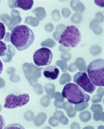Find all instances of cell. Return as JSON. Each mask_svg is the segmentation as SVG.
I'll return each instance as SVG.
<instances>
[{
  "instance_id": "6da1fadb",
  "label": "cell",
  "mask_w": 104,
  "mask_h": 129,
  "mask_svg": "<svg viewBox=\"0 0 104 129\" xmlns=\"http://www.w3.org/2000/svg\"><path fill=\"white\" fill-rule=\"evenodd\" d=\"M10 38L11 42L16 49L22 51L28 49L33 44L35 35L28 26L19 25L13 28Z\"/></svg>"
},
{
  "instance_id": "7a4b0ae2",
  "label": "cell",
  "mask_w": 104,
  "mask_h": 129,
  "mask_svg": "<svg viewBox=\"0 0 104 129\" xmlns=\"http://www.w3.org/2000/svg\"><path fill=\"white\" fill-rule=\"evenodd\" d=\"M62 95L69 103L74 105L88 102L90 98V96L85 93L79 86L73 83H69L64 86Z\"/></svg>"
},
{
  "instance_id": "3957f363",
  "label": "cell",
  "mask_w": 104,
  "mask_h": 129,
  "mask_svg": "<svg viewBox=\"0 0 104 129\" xmlns=\"http://www.w3.org/2000/svg\"><path fill=\"white\" fill-rule=\"evenodd\" d=\"M104 59H96L91 61L87 66V75L94 86H104Z\"/></svg>"
},
{
  "instance_id": "277c9868",
  "label": "cell",
  "mask_w": 104,
  "mask_h": 129,
  "mask_svg": "<svg viewBox=\"0 0 104 129\" xmlns=\"http://www.w3.org/2000/svg\"><path fill=\"white\" fill-rule=\"evenodd\" d=\"M81 40V35L76 26L71 25L66 27L60 36L59 42L65 47L75 48Z\"/></svg>"
},
{
  "instance_id": "5b68a950",
  "label": "cell",
  "mask_w": 104,
  "mask_h": 129,
  "mask_svg": "<svg viewBox=\"0 0 104 129\" xmlns=\"http://www.w3.org/2000/svg\"><path fill=\"white\" fill-rule=\"evenodd\" d=\"M53 54L50 49L43 47L35 52L33 55V61L38 67L49 65L51 63Z\"/></svg>"
},
{
  "instance_id": "8992f818",
  "label": "cell",
  "mask_w": 104,
  "mask_h": 129,
  "mask_svg": "<svg viewBox=\"0 0 104 129\" xmlns=\"http://www.w3.org/2000/svg\"><path fill=\"white\" fill-rule=\"evenodd\" d=\"M30 100V96L27 93L16 95L10 94L5 99V103L4 105L5 108L13 109L26 105Z\"/></svg>"
},
{
  "instance_id": "52a82bcc",
  "label": "cell",
  "mask_w": 104,
  "mask_h": 129,
  "mask_svg": "<svg viewBox=\"0 0 104 129\" xmlns=\"http://www.w3.org/2000/svg\"><path fill=\"white\" fill-rule=\"evenodd\" d=\"M73 81L86 92L91 94L96 89L95 86L92 83L86 72H79L73 76Z\"/></svg>"
},
{
  "instance_id": "ba28073f",
  "label": "cell",
  "mask_w": 104,
  "mask_h": 129,
  "mask_svg": "<svg viewBox=\"0 0 104 129\" xmlns=\"http://www.w3.org/2000/svg\"><path fill=\"white\" fill-rule=\"evenodd\" d=\"M59 74V69L55 66H49L43 69L44 76L50 80H54L57 79Z\"/></svg>"
},
{
  "instance_id": "9c48e42d",
  "label": "cell",
  "mask_w": 104,
  "mask_h": 129,
  "mask_svg": "<svg viewBox=\"0 0 104 129\" xmlns=\"http://www.w3.org/2000/svg\"><path fill=\"white\" fill-rule=\"evenodd\" d=\"M14 2L15 7L24 10L31 9L33 5V0H16Z\"/></svg>"
},
{
  "instance_id": "30bf717a",
  "label": "cell",
  "mask_w": 104,
  "mask_h": 129,
  "mask_svg": "<svg viewBox=\"0 0 104 129\" xmlns=\"http://www.w3.org/2000/svg\"><path fill=\"white\" fill-rule=\"evenodd\" d=\"M7 49V46L6 44L0 40V57L5 55Z\"/></svg>"
},
{
  "instance_id": "8fae6325",
  "label": "cell",
  "mask_w": 104,
  "mask_h": 129,
  "mask_svg": "<svg viewBox=\"0 0 104 129\" xmlns=\"http://www.w3.org/2000/svg\"><path fill=\"white\" fill-rule=\"evenodd\" d=\"M5 35V27L3 23L0 22V40L4 39Z\"/></svg>"
},
{
  "instance_id": "7c38bea8",
  "label": "cell",
  "mask_w": 104,
  "mask_h": 129,
  "mask_svg": "<svg viewBox=\"0 0 104 129\" xmlns=\"http://www.w3.org/2000/svg\"><path fill=\"white\" fill-rule=\"evenodd\" d=\"M5 125V120L3 117L0 115V129H3Z\"/></svg>"
},
{
  "instance_id": "4fadbf2b",
  "label": "cell",
  "mask_w": 104,
  "mask_h": 129,
  "mask_svg": "<svg viewBox=\"0 0 104 129\" xmlns=\"http://www.w3.org/2000/svg\"><path fill=\"white\" fill-rule=\"evenodd\" d=\"M3 63H2V61L0 60V75L2 72L3 71Z\"/></svg>"
},
{
  "instance_id": "5bb4252c",
  "label": "cell",
  "mask_w": 104,
  "mask_h": 129,
  "mask_svg": "<svg viewBox=\"0 0 104 129\" xmlns=\"http://www.w3.org/2000/svg\"><path fill=\"white\" fill-rule=\"evenodd\" d=\"M95 1L98 3V4H97V5L100 6H101V7H104V6H103L102 5V2H104V1Z\"/></svg>"
}]
</instances>
